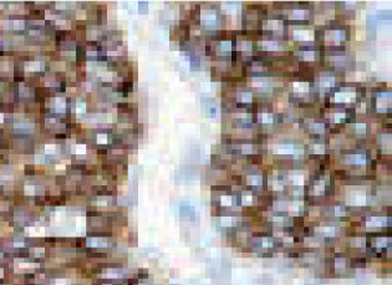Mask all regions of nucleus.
<instances>
[{"label":"nucleus","instance_id":"f257e3e1","mask_svg":"<svg viewBox=\"0 0 392 285\" xmlns=\"http://www.w3.org/2000/svg\"><path fill=\"white\" fill-rule=\"evenodd\" d=\"M367 87L357 82L344 81L324 97V107L355 108L362 100L367 98Z\"/></svg>","mask_w":392,"mask_h":285},{"label":"nucleus","instance_id":"f03ea898","mask_svg":"<svg viewBox=\"0 0 392 285\" xmlns=\"http://www.w3.org/2000/svg\"><path fill=\"white\" fill-rule=\"evenodd\" d=\"M351 39L350 26L344 21L331 20L329 24L319 25L315 28V44L322 50H334L346 47L345 45Z\"/></svg>","mask_w":392,"mask_h":285},{"label":"nucleus","instance_id":"7ed1b4c3","mask_svg":"<svg viewBox=\"0 0 392 285\" xmlns=\"http://www.w3.org/2000/svg\"><path fill=\"white\" fill-rule=\"evenodd\" d=\"M273 13L284 20L286 26H307L314 21V5L310 3L274 4Z\"/></svg>","mask_w":392,"mask_h":285},{"label":"nucleus","instance_id":"20e7f679","mask_svg":"<svg viewBox=\"0 0 392 285\" xmlns=\"http://www.w3.org/2000/svg\"><path fill=\"white\" fill-rule=\"evenodd\" d=\"M265 152L273 156L275 160H285L304 162L305 160V146L294 138H275L273 141L268 140L264 146Z\"/></svg>","mask_w":392,"mask_h":285},{"label":"nucleus","instance_id":"39448f33","mask_svg":"<svg viewBox=\"0 0 392 285\" xmlns=\"http://www.w3.org/2000/svg\"><path fill=\"white\" fill-rule=\"evenodd\" d=\"M250 112H252L253 124L255 126L258 132L269 136L273 128H277L279 126L278 112L274 111L273 104L269 100L258 98L250 108Z\"/></svg>","mask_w":392,"mask_h":285},{"label":"nucleus","instance_id":"423d86ee","mask_svg":"<svg viewBox=\"0 0 392 285\" xmlns=\"http://www.w3.org/2000/svg\"><path fill=\"white\" fill-rule=\"evenodd\" d=\"M320 66L345 76L346 72L354 71L356 60L354 54L350 52L346 47L322 50V60Z\"/></svg>","mask_w":392,"mask_h":285},{"label":"nucleus","instance_id":"0eeeda50","mask_svg":"<svg viewBox=\"0 0 392 285\" xmlns=\"http://www.w3.org/2000/svg\"><path fill=\"white\" fill-rule=\"evenodd\" d=\"M198 28L204 31L207 36L224 30V19L219 9V4H201Z\"/></svg>","mask_w":392,"mask_h":285},{"label":"nucleus","instance_id":"6e6552de","mask_svg":"<svg viewBox=\"0 0 392 285\" xmlns=\"http://www.w3.org/2000/svg\"><path fill=\"white\" fill-rule=\"evenodd\" d=\"M254 39V47L255 52L264 56H285L291 55V47L289 40L269 38V36H255Z\"/></svg>","mask_w":392,"mask_h":285},{"label":"nucleus","instance_id":"1a4fd4ad","mask_svg":"<svg viewBox=\"0 0 392 285\" xmlns=\"http://www.w3.org/2000/svg\"><path fill=\"white\" fill-rule=\"evenodd\" d=\"M344 79H345L344 75L334 72L325 68H321L319 71H315L313 85H314V90L316 92V95H318L319 100H320L321 95H324V97H325L331 90H334L335 87H337L340 83L346 81Z\"/></svg>","mask_w":392,"mask_h":285},{"label":"nucleus","instance_id":"9d476101","mask_svg":"<svg viewBox=\"0 0 392 285\" xmlns=\"http://www.w3.org/2000/svg\"><path fill=\"white\" fill-rule=\"evenodd\" d=\"M259 35L288 40V26L279 15L268 13L260 19L258 36Z\"/></svg>","mask_w":392,"mask_h":285},{"label":"nucleus","instance_id":"9b49d317","mask_svg":"<svg viewBox=\"0 0 392 285\" xmlns=\"http://www.w3.org/2000/svg\"><path fill=\"white\" fill-rule=\"evenodd\" d=\"M291 57L296 64L307 65L315 68L316 65H321L322 60V47L318 44H306L296 45L291 50Z\"/></svg>","mask_w":392,"mask_h":285},{"label":"nucleus","instance_id":"f8f14e48","mask_svg":"<svg viewBox=\"0 0 392 285\" xmlns=\"http://www.w3.org/2000/svg\"><path fill=\"white\" fill-rule=\"evenodd\" d=\"M371 96L367 100L370 112L380 117H390L392 108V94L388 88H371Z\"/></svg>","mask_w":392,"mask_h":285},{"label":"nucleus","instance_id":"ddd939ff","mask_svg":"<svg viewBox=\"0 0 392 285\" xmlns=\"http://www.w3.org/2000/svg\"><path fill=\"white\" fill-rule=\"evenodd\" d=\"M301 128L310 140H325L330 133V126L318 115H310L298 120Z\"/></svg>","mask_w":392,"mask_h":285},{"label":"nucleus","instance_id":"4468645a","mask_svg":"<svg viewBox=\"0 0 392 285\" xmlns=\"http://www.w3.org/2000/svg\"><path fill=\"white\" fill-rule=\"evenodd\" d=\"M372 126L369 121H366L365 118H356L345 126V131L347 132V135L354 138L356 142H362L365 140H367V137L371 135V128Z\"/></svg>","mask_w":392,"mask_h":285},{"label":"nucleus","instance_id":"2eb2a0df","mask_svg":"<svg viewBox=\"0 0 392 285\" xmlns=\"http://www.w3.org/2000/svg\"><path fill=\"white\" fill-rule=\"evenodd\" d=\"M291 39L298 45L315 44V28L307 26H288V40Z\"/></svg>","mask_w":392,"mask_h":285},{"label":"nucleus","instance_id":"dca6fc26","mask_svg":"<svg viewBox=\"0 0 392 285\" xmlns=\"http://www.w3.org/2000/svg\"><path fill=\"white\" fill-rule=\"evenodd\" d=\"M376 143H377V148L380 151V154H382V158L385 156L390 157V152H391V132H390V130L382 128V132H380L376 137Z\"/></svg>","mask_w":392,"mask_h":285},{"label":"nucleus","instance_id":"f3484780","mask_svg":"<svg viewBox=\"0 0 392 285\" xmlns=\"http://www.w3.org/2000/svg\"><path fill=\"white\" fill-rule=\"evenodd\" d=\"M25 173L26 174H34L35 171H34V167L32 166H26V170H25Z\"/></svg>","mask_w":392,"mask_h":285},{"label":"nucleus","instance_id":"a211bd4d","mask_svg":"<svg viewBox=\"0 0 392 285\" xmlns=\"http://www.w3.org/2000/svg\"><path fill=\"white\" fill-rule=\"evenodd\" d=\"M76 245L77 247H83V245H85V239H83V238H77L76 239Z\"/></svg>","mask_w":392,"mask_h":285}]
</instances>
